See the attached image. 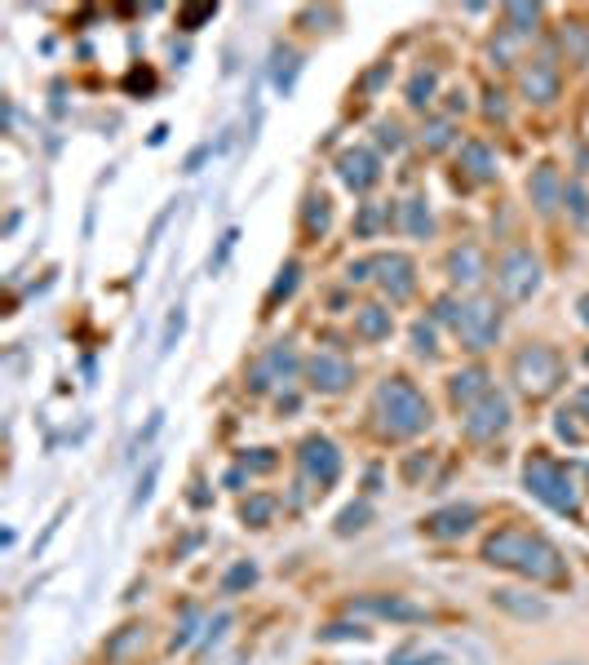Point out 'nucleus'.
I'll list each match as a JSON object with an SVG mask.
<instances>
[{"instance_id": "17", "label": "nucleus", "mask_w": 589, "mask_h": 665, "mask_svg": "<svg viewBox=\"0 0 589 665\" xmlns=\"http://www.w3.org/2000/svg\"><path fill=\"white\" fill-rule=\"evenodd\" d=\"M563 191L567 187H563V178H558V165H536L532 178H527V196H532L541 218H554L558 204H563Z\"/></svg>"}, {"instance_id": "28", "label": "nucleus", "mask_w": 589, "mask_h": 665, "mask_svg": "<svg viewBox=\"0 0 589 665\" xmlns=\"http://www.w3.org/2000/svg\"><path fill=\"white\" fill-rule=\"evenodd\" d=\"M302 222L310 235H324L328 222H333V200L324 196V191H310L306 196V209H302Z\"/></svg>"}, {"instance_id": "10", "label": "nucleus", "mask_w": 589, "mask_h": 665, "mask_svg": "<svg viewBox=\"0 0 589 665\" xmlns=\"http://www.w3.org/2000/svg\"><path fill=\"white\" fill-rule=\"evenodd\" d=\"M558 89H563V71H558V63L550 54H536V58H523L519 63V94L527 102H554Z\"/></svg>"}, {"instance_id": "45", "label": "nucleus", "mask_w": 589, "mask_h": 665, "mask_svg": "<svg viewBox=\"0 0 589 665\" xmlns=\"http://www.w3.org/2000/svg\"><path fill=\"white\" fill-rule=\"evenodd\" d=\"M67 501H62V506H58V515L54 519H49V524H45V532H40V541H36V550H31V555H45V546H49V541H54V532H58V524H62V519H67Z\"/></svg>"}, {"instance_id": "12", "label": "nucleus", "mask_w": 589, "mask_h": 665, "mask_svg": "<svg viewBox=\"0 0 589 665\" xmlns=\"http://www.w3.org/2000/svg\"><path fill=\"white\" fill-rule=\"evenodd\" d=\"M474 524H479V506H470V501H452V506L430 510V515L421 519V532L434 537V541H457Z\"/></svg>"}, {"instance_id": "19", "label": "nucleus", "mask_w": 589, "mask_h": 665, "mask_svg": "<svg viewBox=\"0 0 589 665\" xmlns=\"http://www.w3.org/2000/svg\"><path fill=\"white\" fill-rule=\"evenodd\" d=\"M488 391H492V377H488V368H483V364L457 368V373L448 377V399L457 408H474Z\"/></svg>"}, {"instance_id": "29", "label": "nucleus", "mask_w": 589, "mask_h": 665, "mask_svg": "<svg viewBox=\"0 0 589 665\" xmlns=\"http://www.w3.org/2000/svg\"><path fill=\"white\" fill-rule=\"evenodd\" d=\"M275 510H279V501L275 497H266V493H253L240 506V524H248V528H266L275 519Z\"/></svg>"}, {"instance_id": "55", "label": "nucleus", "mask_w": 589, "mask_h": 665, "mask_svg": "<svg viewBox=\"0 0 589 665\" xmlns=\"http://www.w3.org/2000/svg\"><path fill=\"white\" fill-rule=\"evenodd\" d=\"M576 320L589 324V293H581V298H576Z\"/></svg>"}, {"instance_id": "38", "label": "nucleus", "mask_w": 589, "mask_h": 665, "mask_svg": "<svg viewBox=\"0 0 589 665\" xmlns=\"http://www.w3.org/2000/svg\"><path fill=\"white\" fill-rule=\"evenodd\" d=\"M341 639H368V630L359 621H333L319 630V643H341Z\"/></svg>"}, {"instance_id": "42", "label": "nucleus", "mask_w": 589, "mask_h": 665, "mask_svg": "<svg viewBox=\"0 0 589 665\" xmlns=\"http://www.w3.org/2000/svg\"><path fill=\"white\" fill-rule=\"evenodd\" d=\"M231 626H235V617H231V612H217V617L209 621V626H204V643H200V652H209L213 643H222V639H226V630H231Z\"/></svg>"}, {"instance_id": "43", "label": "nucleus", "mask_w": 589, "mask_h": 665, "mask_svg": "<svg viewBox=\"0 0 589 665\" xmlns=\"http://www.w3.org/2000/svg\"><path fill=\"white\" fill-rule=\"evenodd\" d=\"M279 457L271 453V448H253V453H244V470L248 475H266V470H275Z\"/></svg>"}, {"instance_id": "26", "label": "nucleus", "mask_w": 589, "mask_h": 665, "mask_svg": "<svg viewBox=\"0 0 589 665\" xmlns=\"http://www.w3.org/2000/svg\"><path fill=\"white\" fill-rule=\"evenodd\" d=\"M434 94H439V71L434 67H417L412 71V80H408V107L412 111H426Z\"/></svg>"}, {"instance_id": "24", "label": "nucleus", "mask_w": 589, "mask_h": 665, "mask_svg": "<svg viewBox=\"0 0 589 665\" xmlns=\"http://www.w3.org/2000/svg\"><path fill=\"white\" fill-rule=\"evenodd\" d=\"M297 71H302V54H297L293 45H279L275 49V67H271V85L279 89V94H293Z\"/></svg>"}, {"instance_id": "21", "label": "nucleus", "mask_w": 589, "mask_h": 665, "mask_svg": "<svg viewBox=\"0 0 589 665\" xmlns=\"http://www.w3.org/2000/svg\"><path fill=\"white\" fill-rule=\"evenodd\" d=\"M461 169H465L470 182H492L496 173H501L488 142H461Z\"/></svg>"}, {"instance_id": "36", "label": "nucleus", "mask_w": 589, "mask_h": 665, "mask_svg": "<svg viewBox=\"0 0 589 665\" xmlns=\"http://www.w3.org/2000/svg\"><path fill=\"white\" fill-rule=\"evenodd\" d=\"M421 142H426V151H448L452 147V120H426V129H421Z\"/></svg>"}, {"instance_id": "47", "label": "nucleus", "mask_w": 589, "mask_h": 665, "mask_svg": "<svg viewBox=\"0 0 589 665\" xmlns=\"http://www.w3.org/2000/svg\"><path fill=\"white\" fill-rule=\"evenodd\" d=\"M124 85H129L133 94H138V89H142V94H151V89H155V76H151L147 67H133L129 76H124Z\"/></svg>"}, {"instance_id": "40", "label": "nucleus", "mask_w": 589, "mask_h": 665, "mask_svg": "<svg viewBox=\"0 0 589 665\" xmlns=\"http://www.w3.org/2000/svg\"><path fill=\"white\" fill-rule=\"evenodd\" d=\"M563 204L572 209V218H576V222H589V191L581 187V182H567Z\"/></svg>"}, {"instance_id": "27", "label": "nucleus", "mask_w": 589, "mask_h": 665, "mask_svg": "<svg viewBox=\"0 0 589 665\" xmlns=\"http://www.w3.org/2000/svg\"><path fill=\"white\" fill-rule=\"evenodd\" d=\"M536 23H541V5H532V0H514V5H505V27H510L514 36H532Z\"/></svg>"}, {"instance_id": "32", "label": "nucleus", "mask_w": 589, "mask_h": 665, "mask_svg": "<svg viewBox=\"0 0 589 665\" xmlns=\"http://www.w3.org/2000/svg\"><path fill=\"white\" fill-rule=\"evenodd\" d=\"M297 275H302V262H284V266H279V275H275L271 293H266V302L279 306L284 298H293V293H297Z\"/></svg>"}, {"instance_id": "44", "label": "nucleus", "mask_w": 589, "mask_h": 665, "mask_svg": "<svg viewBox=\"0 0 589 665\" xmlns=\"http://www.w3.org/2000/svg\"><path fill=\"white\" fill-rule=\"evenodd\" d=\"M381 218H390V213H381L377 204H364V209H359V222H355V231H359V235H372V231L381 227Z\"/></svg>"}, {"instance_id": "34", "label": "nucleus", "mask_w": 589, "mask_h": 665, "mask_svg": "<svg viewBox=\"0 0 589 665\" xmlns=\"http://www.w3.org/2000/svg\"><path fill=\"white\" fill-rule=\"evenodd\" d=\"M368 519H372V506H368V501H355V506H346V510L337 515V537L364 532V528H368Z\"/></svg>"}, {"instance_id": "53", "label": "nucleus", "mask_w": 589, "mask_h": 665, "mask_svg": "<svg viewBox=\"0 0 589 665\" xmlns=\"http://www.w3.org/2000/svg\"><path fill=\"white\" fill-rule=\"evenodd\" d=\"M244 661H248V652H226V657H213L204 665H244Z\"/></svg>"}, {"instance_id": "4", "label": "nucleus", "mask_w": 589, "mask_h": 665, "mask_svg": "<svg viewBox=\"0 0 589 665\" xmlns=\"http://www.w3.org/2000/svg\"><path fill=\"white\" fill-rule=\"evenodd\" d=\"M523 484H527V493L541 501V506H550L554 515H576V510H581V493H576L572 475H567V466H558L554 457H545V453L527 457Z\"/></svg>"}, {"instance_id": "18", "label": "nucleus", "mask_w": 589, "mask_h": 665, "mask_svg": "<svg viewBox=\"0 0 589 665\" xmlns=\"http://www.w3.org/2000/svg\"><path fill=\"white\" fill-rule=\"evenodd\" d=\"M488 599H492V608L510 612V617H519V621H545V617H550V603H545L541 595H532V590L496 586Z\"/></svg>"}, {"instance_id": "22", "label": "nucleus", "mask_w": 589, "mask_h": 665, "mask_svg": "<svg viewBox=\"0 0 589 665\" xmlns=\"http://www.w3.org/2000/svg\"><path fill=\"white\" fill-rule=\"evenodd\" d=\"M262 373L271 377V382H293L297 373H306V364L297 360V351L288 342H275L271 351H266V360H262Z\"/></svg>"}, {"instance_id": "33", "label": "nucleus", "mask_w": 589, "mask_h": 665, "mask_svg": "<svg viewBox=\"0 0 589 665\" xmlns=\"http://www.w3.org/2000/svg\"><path fill=\"white\" fill-rule=\"evenodd\" d=\"M412 351H417L421 360H434V355H439V324L434 320L412 324Z\"/></svg>"}, {"instance_id": "7", "label": "nucleus", "mask_w": 589, "mask_h": 665, "mask_svg": "<svg viewBox=\"0 0 589 665\" xmlns=\"http://www.w3.org/2000/svg\"><path fill=\"white\" fill-rule=\"evenodd\" d=\"M297 466H302L306 484H315L319 493L333 488L341 479V453H337V444L328 435H306L302 448H297Z\"/></svg>"}, {"instance_id": "51", "label": "nucleus", "mask_w": 589, "mask_h": 665, "mask_svg": "<svg viewBox=\"0 0 589 665\" xmlns=\"http://www.w3.org/2000/svg\"><path fill=\"white\" fill-rule=\"evenodd\" d=\"M209 156H213V147H209V142H204V147H195L191 156H186V165H182V169H186V173H200V165H204V160H209Z\"/></svg>"}, {"instance_id": "37", "label": "nucleus", "mask_w": 589, "mask_h": 665, "mask_svg": "<svg viewBox=\"0 0 589 665\" xmlns=\"http://www.w3.org/2000/svg\"><path fill=\"white\" fill-rule=\"evenodd\" d=\"M186 333V311L182 306H173L169 320H164V337H160V355H169L173 346H178V337Z\"/></svg>"}, {"instance_id": "54", "label": "nucleus", "mask_w": 589, "mask_h": 665, "mask_svg": "<svg viewBox=\"0 0 589 665\" xmlns=\"http://www.w3.org/2000/svg\"><path fill=\"white\" fill-rule=\"evenodd\" d=\"M572 413H576V417H585V422H589V391H581V395H576Z\"/></svg>"}, {"instance_id": "14", "label": "nucleus", "mask_w": 589, "mask_h": 665, "mask_svg": "<svg viewBox=\"0 0 589 665\" xmlns=\"http://www.w3.org/2000/svg\"><path fill=\"white\" fill-rule=\"evenodd\" d=\"M337 178L346 182L355 196H364V191H372L381 182V160H377V151H368V147H346L337 156Z\"/></svg>"}, {"instance_id": "5", "label": "nucleus", "mask_w": 589, "mask_h": 665, "mask_svg": "<svg viewBox=\"0 0 589 665\" xmlns=\"http://www.w3.org/2000/svg\"><path fill=\"white\" fill-rule=\"evenodd\" d=\"M496 284H501V293L510 302H532L536 289H541V258L532 249H523V244L505 249L501 262H496Z\"/></svg>"}, {"instance_id": "46", "label": "nucleus", "mask_w": 589, "mask_h": 665, "mask_svg": "<svg viewBox=\"0 0 589 665\" xmlns=\"http://www.w3.org/2000/svg\"><path fill=\"white\" fill-rule=\"evenodd\" d=\"M377 142H381L386 151H399V147H403V129L390 125V120H381V125H377Z\"/></svg>"}, {"instance_id": "9", "label": "nucleus", "mask_w": 589, "mask_h": 665, "mask_svg": "<svg viewBox=\"0 0 589 665\" xmlns=\"http://www.w3.org/2000/svg\"><path fill=\"white\" fill-rule=\"evenodd\" d=\"M372 280H377L381 293L399 306L417 293V262H412L408 253H377V258H372Z\"/></svg>"}, {"instance_id": "23", "label": "nucleus", "mask_w": 589, "mask_h": 665, "mask_svg": "<svg viewBox=\"0 0 589 665\" xmlns=\"http://www.w3.org/2000/svg\"><path fill=\"white\" fill-rule=\"evenodd\" d=\"M142 643H147V626H142V621H129V626H120L116 634H111L102 652H107V661L120 665V661H129L133 652H142Z\"/></svg>"}, {"instance_id": "52", "label": "nucleus", "mask_w": 589, "mask_h": 665, "mask_svg": "<svg viewBox=\"0 0 589 665\" xmlns=\"http://www.w3.org/2000/svg\"><path fill=\"white\" fill-rule=\"evenodd\" d=\"M488 116L505 120V94H501V89H492V94H488Z\"/></svg>"}, {"instance_id": "25", "label": "nucleus", "mask_w": 589, "mask_h": 665, "mask_svg": "<svg viewBox=\"0 0 589 665\" xmlns=\"http://www.w3.org/2000/svg\"><path fill=\"white\" fill-rule=\"evenodd\" d=\"M403 231H408L412 240H430L434 235V213H430L426 196H412L403 204Z\"/></svg>"}, {"instance_id": "16", "label": "nucleus", "mask_w": 589, "mask_h": 665, "mask_svg": "<svg viewBox=\"0 0 589 665\" xmlns=\"http://www.w3.org/2000/svg\"><path fill=\"white\" fill-rule=\"evenodd\" d=\"M443 271H448V280L457 284V289H479L483 280H488V258H483L479 244H457V249L448 253V262H443Z\"/></svg>"}, {"instance_id": "39", "label": "nucleus", "mask_w": 589, "mask_h": 665, "mask_svg": "<svg viewBox=\"0 0 589 665\" xmlns=\"http://www.w3.org/2000/svg\"><path fill=\"white\" fill-rule=\"evenodd\" d=\"M155 479H160V462H151L147 470H142L138 488H133V497H129V510H142V506H147L151 493H155Z\"/></svg>"}, {"instance_id": "41", "label": "nucleus", "mask_w": 589, "mask_h": 665, "mask_svg": "<svg viewBox=\"0 0 589 665\" xmlns=\"http://www.w3.org/2000/svg\"><path fill=\"white\" fill-rule=\"evenodd\" d=\"M461 311H465V302H457V298H439V302H434V315H430V320H434V324H448V329L457 333Z\"/></svg>"}, {"instance_id": "35", "label": "nucleus", "mask_w": 589, "mask_h": 665, "mask_svg": "<svg viewBox=\"0 0 589 665\" xmlns=\"http://www.w3.org/2000/svg\"><path fill=\"white\" fill-rule=\"evenodd\" d=\"M217 18V5H209V0H204V5H182L178 9V27L182 32H200L204 23H213Z\"/></svg>"}, {"instance_id": "13", "label": "nucleus", "mask_w": 589, "mask_h": 665, "mask_svg": "<svg viewBox=\"0 0 589 665\" xmlns=\"http://www.w3.org/2000/svg\"><path fill=\"white\" fill-rule=\"evenodd\" d=\"M386 665H479V661H465L461 648L452 643H439V639H408L390 652Z\"/></svg>"}, {"instance_id": "6", "label": "nucleus", "mask_w": 589, "mask_h": 665, "mask_svg": "<svg viewBox=\"0 0 589 665\" xmlns=\"http://www.w3.org/2000/svg\"><path fill=\"white\" fill-rule=\"evenodd\" d=\"M457 337H461V346L470 355H483L488 346H496V337H501V306H496V298H488V293H474V298L465 302V311H461Z\"/></svg>"}, {"instance_id": "1", "label": "nucleus", "mask_w": 589, "mask_h": 665, "mask_svg": "<svg viewBox=\"0 0 589 665\" xmlns=\"http://www.w3.org/2000/svg\"><path fill=\"white\" fill-rule=\"evenodd\" d=\"M483 564L514 572V577L532 581V586H563L567 581V559L550 537L527 528H496L483 537Z\"/></svg>"}, {"instance_id": "48", "label": "nucleus", "mask_w": 589, "mask_h": 665, "mask_svg": "<svg viewBox=\"0 0 589 665\" xmlns=\"http://www.w3.org/2000/svg\"><path fill=\"white\" fill-rule=\"evenodd\" d=\"M160 426H164V413H151L147 431H138V435H133V453H142V448H147L151 439H155V431H160Z\"/></svg>"}, {"instance_id": "50", "label": "nucleus", "mask_w": 589, "mask_h": 665, "mask_svg": "<svg viewBox=\"0 0 589 665\" xmlns=\"http://www.w3.org/2000/svg\"><path fill=\"white\" fill-rule=\"evenodd\" d=\"M346 280H350V284H364V280H372V258H364V262H350V266H346Z\"/></svg>"}, {"instance_id": "49", "label": "nucleus", "mask_w": 589, "mask_h": 665, "mask_svg": "<svg viewBox=\"0 0 589 665\" xmlns=\"http://www.w3.org/2000/svg\"><path fill=\"white\" fill-rule=\"evenodd\" d=\"M235 240H240V231H226V235H222V249H217V258H209V275H213V271H222V262L231 258Z\"/></svg>"}, {"instance_id": "20", "label": "nucleus", "mask_w": 589, "mask_h": 665, "mask_svg": "<svg viewBox=\"0 0 589 665\" xmlns=\"http://www.w3.org/2000/svg\"><path fill=\"white\" fill-rule=\"evenodd\" d=\"M355 333L364 337V342H386V337L395 333V315H390L381 302L359 306V311H355Z\"/></svg>"}, {"instance_id": "15", "label": "nucleus", "mask_w": 589, "mask_h": 665, "mask_svg": "<svg viewBox=\"0 0 589 665\" xmlns=\"http://www.w3.org/2000/svg\"><path fill=\"white\" fill-rule=\"evenodd\" d=\"M350 612H355V617L403 621V626H412V621H426V617H430L421 603H408V599H399V595H359V599H350Z\"/></svg>"}, {"instance_id": "11", "label": "nucleus", "mask_w": 589, "mask_h": 665, "mask_svg": "<svg viewBox=\"0 0 589 665\" xmlns=\"http://www.w3.org/2000/svg\"><path fill=\"white\" fill-rule=\"evenodd\" d=\"M306 382L315 386L319 395H346L355 386V364L346 355H333V351H319L306 360Z\"/></svg>"}, {"instance_id": "8", "label": "nucleus", "mask_w": 589, "mask_h": 665, "mask_svg": "<svg viewBox=\"0 0 589 665\" xmlns=\"http://www.w3.org/2000/svg\"><path fill=\"white\" fill-rule=\"evenodd\" d=\"M510 399H505L501 391H488L479 399L474 408H465V417H461V431L474 439V444H492L496 435H505L510 431Z\"/></svg>"}, {"instance_id": "2", "label": "nucleus", "mask_w": 589, "mask_h": 665, "mask_svg": "<svg viewBox=\"0 0 589 665\" xmlns=\"http://www.w3.org/2000/svg\"><path fill=\"white\" fill-rule=\"evenodd\" d=\"M372 413H377L381 435H390V439H417V435H426L434 422L426 395H421L408 377H386V382H377V391H372Z\"/></svg>"}, {"instance_id": "3", "label": "nucleus", "mask_w": 589, "mask_h": 665, "mask_svg": "<svg viewBox=\"0 0 589 665\" xmlns=\"http://www.w3.org/2000/svg\"><path fill=\"white\" fill-rule=\"evenodd\" d=\"M510 382H514V391H519L523 399L541 404V399H550V395L563 391L567 364H563V355H558L554 346L527 342V346L514 351V360H510Z\"/></svg>"}, {"instance_id": "30", "label": "nucleus", "mask_w": 589, "mask_h": 665, "mask_svg": "<svg viewBox=\"0 0 589 665\" xmlns=\"http://www.w3.org/2000/svg\"><path fill=\"white\" fill-rule=\"evenodd\" d=\"M248 586H257V564L253 559H240L222 572V595H244Z\"/></svg>"}, {"instance_id": "31", "label": "nucleus", "mask_w": 589, "mask_h": 665, "mask_svg": "<svg viewBox=\"0 0 589 665\" xmlns=\"http://www.w3.org/2000/svg\"><path fill=\"white\" fill-rule=\"evenodd\" d=\"M204 626H209V621H204V617H200V612H195V608H186L182 626L173 630V639H169V652H182V648H191V643H195V639H200V634H204Z\"/></svg>"}]
</instances>
